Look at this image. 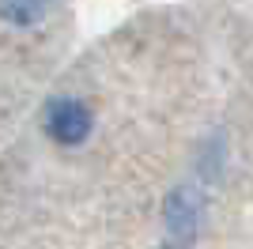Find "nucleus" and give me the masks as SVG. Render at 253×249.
<instances>
[{"mask_svg": "<svg viewBox=\"0 0 253 249\" xmlns=\"http://www.w3.org/2000/svg\"><path fill=\"white\" fill-rule=\"evenodd\" d=\"M163 249H189V246H178V242H167Z\"/></svg>", "mask_w": 253, "mask_h": 249, "instance_id": "20e7f679", "label": "nucleus"}, {"mask_svg": "<svg viewBox=\"0 0 253 249\" xmlns=\"http://www.w3.org/2000/svg\"><path fill=\"white\" fill-rule=\"evenodd\" d=\"M42 128H45V136H49L53 144L80 147V144L91 140V132H95V114H91V106H87L84 98L61 94V98H53V102L45 106Z\"/></svg>", "mask_w": 253, "mask_h": 249, "instance_id": "f257e3e1", "label": "nucleus"}, {"mask_svg": "<svg viewBox=\"0 0 253 249\" xmlns=\"http://www.w3.org/2000/svg\"><path fill=\"white\" fill-rule=\"evenodd\" d=\"M53 0H0V19L15 31H31L49 15Z\"/></svg>", "mask_w": 253, "mask_h": 249, "instance_id": "7ed1b4c3", "label": "nucleus"}, {"mask_svg": "<svg viewBox=\"0 0 253 249\" xmlns=\"http://www.w3.org/2000/svg\"><path fill=\"white\" fill-rule=\"evenodd\" d=\"M204 215H208V208H204V193L193 185H174L163 197V227H167L170 242H178V246H189L197 242L204 227Z\"/></svg>", "mask_w": 253, "mask_h": 249, "instance_id": "f03ea898", "label": "nucleus"}]
</instances>
